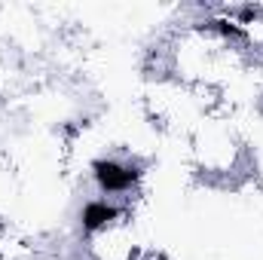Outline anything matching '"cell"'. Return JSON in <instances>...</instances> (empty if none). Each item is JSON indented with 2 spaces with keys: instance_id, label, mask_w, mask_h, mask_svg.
<instances>
[{
  "instance_id": "6da1fadb",
  "label": "cell",
  "mask_w": 263,
  "mask_h": 260,
  "mask_svg": "<svg viewBox=\"0 0 263 260\" xmlns=\"http://www.w3.org/2000/svg\"><path fill=\"white\" fill-rule=\"evenodd\" d=\"M92 172H95L98 187H101V190H110V193L129 190L132 184L138 181V169H135V165H120V162H114V159H98V162L92 165Z\"/></svg>"
},
{
  "instance_id": "7a4b0ae2",
  "label": "cell",
  "mask_w": 263,
  "mask_h": 260,
  "mask_svg": "<svg viewBox=\"0 0 263 260\" xmlns=\"http://www.w3.org/2000/svg\"><path fill=\"white\" fill-rule=\"evenodd\" d=\"M117 217H120V211H117L114 205H107V202H89V205L83 208V227H86L89 233L107 227V224L117 220Z\"/></svg>"
}]
</instances>
